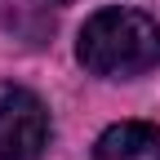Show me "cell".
Segmentation results:
<instances>
[{
	"label": "cell",
	"mask_w": 160,
	"mask_h": 160,
	"mask_svg": "<svg viewBox=\"0 0 160 160\" xmlns=\"http://www.w3.org/2000/svg\"><path fill=\"white\" fill-rule=\"evenodd\" d=\"M76 53L93 76L102 80H133L160 67V22L142 9H98L85 27H80Z\"/></svg>",
	"instance_id": "cell-1"
},
{
	"label": "cell",
	"mask_w": 160,
	"mask_h": 160,
	"mask_svg": "<svg viewBox=\"0 0 160 160\" xmlns=\"http://www.w3.org/2000/svg\"><path fill=\"white\" fill-rule=\"evenodd\" d=\"M49 142L45 102L13 80H0V160H40Z\"/></svg>",
	"instance_id": "cell-2"
},
{
	"label": "cell",
	"mask_w": 160,
	"mask_h": 160,
	"mask_svg": "<svg viewBox=\"0 0 160 160\" xmlns=\"http://www.w3.org/2000/svg\"><path fill=\"white\" fill-rule=\"evenodd\" d=\"M93 160H160V129L147 120H120L98 138Z\"/></svg>",
	"instance_id": "cell-3"
},
{
	"label": "cell",
	"mask_w": 160,
	"mask_h": 160,
	"mask_svg": "<svg viewBox=\"0 0 160 160\" xmlns=\"http://www.w3.org/2000/svg\"><path fill=\"white\" fill-rule=\"evenodd\" d=\"M53 5H62V0H53Z\"/></svg>",
	"instance_id": "cell-4"
}]
</instances>
